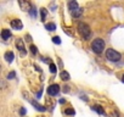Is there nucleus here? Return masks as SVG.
Returning a JSON list of instances; mask_svg holds the SVG:
<instances>
[{
  "instance_id": "13",
  "label": "nucleus",
  "mask_w": 124,
  "mask_h": 117,
  "mask_svg": "<svg viewBox=\"0 0 124 117\" xmlns=\"http://www.w3.org/2000/svg\"><path fill=\"white\" fill-rule=\"evenodd\" d=\"M46 29L50 31V32H52V31L56 29V25H55V23H47V25H46Z\"/></svg>"
},
{
  "instance_id": "5",
  "label": "nucleus",
  "mask_w": 124,
  "mask_h": 117,
  "mask_svg": "<svg viewBox=\"0 0 124 117\" xmlns=\"http://www.w3.org/2000/svg\"><path fill=\"white\" fill-rule=\"evenodd\" d=\"M16 46H17V49H18V51L21 52V55H26L27 54V50H26V48H24V44H23V40L22 39H17L16 40Z\"/></svg>"
},
{
  "instance_id": "17",
  "label": "nucleus",
  "mask_w": 124,
  "mask_h": 117,
  "mask_svg": "<svg viewBox=\"0 0 124 117\" xmlns=\"http://www.w3.org/2000/svg\"><path fill=\"white\" fill-rule=\"evenodd\" d=\"M40 14H41V20L44 21L45 20V16H46V10L45 9H40Z\"/></svg>"
},
{
  "instance_id": "16",
  "label": "nucleus",
  "mask_w": 124,
  "mask_h": 117,
  "mask_svg": "<svg viewBox=\"0 0 124 117\" xmlns=\"http://www.w3.org/2000/svg\"><path fill=\"white\" fill-rule=\"evenodd\" d=\"M72 14H73V16H74V17H78V16H80V14H82V10H80V9H78V10L73 11Z\"/></svg>"
},
{
  "instance_id": "18",
  "label": "nucleus",
  "mask_w": 124,
  "mask_h": 117,
  "mask_svg": "<svg viewBox=\"0 0 124 117\" xmlns=\"http://www.w3.org/2000/svg\"><path fill=\"white\" fill-rule=\"evenodd\" d=\"M52 42H54L55 44H61V38H60V37H54V38H52Z\"/></svg>"
},
{
  "instance_id": "6",
  "label": "nucleus",
  "mask_w": 124,
  "mask_h": 117,
  "mask_svg": "<svg viewBox=\"0 0 124 117\" xmlns=\"http://www.w3.org/2000/svg\"><path fill=\"white\" fill-rule=\"evenodd\" d=\"M11 27H12L14 29H17V31H20V29H22V28H23V25H22L21 20H18V18H15V20H12V21H11Z\"/></svg>"
},
{
  "instance_id": "21",
  "label": "nucleus",
  "mask_w": 124,
  "mask_h": 117,
  "mask_svg": "<svg viewBox=\"0 0 124 117\" xmlns=\"http://www.w3.org/2000/svg\"><path fill=\"white\" fill-rule=\"evenodd\" d=\"M15 76H16V73H15V72H10V73H9V76H8V78H9V79H14V78H15Z\"/></svg>"
},
{
  "instance_id": "23",
  "label": "nucleus",
  "mask_w": 124,
  "mask_h": 117,
  "mask_svg": "<svg viewBox=\"0 0 124 117\" xmlns=\"http://www.w3.org/2000/svg\"><path fill=\"white\" fill-rule=\"evenodd\" d=\"M63 88H65V89H63V92H65V93L70 92V88H68V87H63Z\"/></svg>"
},
{
  "instance_id": "10",
  "label": "nucleus",
  "mask_w": 124,
  "mask_h": 117,
  "mask_svg": "<svg viewBox=\"0 0 124 117\" xmlns=\"http://www.w3.org/2000/svg\"><path fill=\"white\" fill-rule=\"evenodd\" d=\"M60 77H61L62 81H68V79L71 78V76H70V73H68L67 71H62V72L60 73Z\"/></svg>"
},
{
  "instance_id": "1",
  "label": "nucleus",
  "mask_w": 124,
  "mask_h": 117,
  "mask_svg": "<svg viewBox=\"0 0 124 117\" xmlns=\"http://www.w3.org/2000/svg\"><path fill=\"white\" fill-rule=\"evenodd\" d=\"M106 58H107V60H109V61H112V62H117V61H119L120 58H122V55L118 51H116L114 49H107V51H106Z\"/></svg>"
},
{
  "instance_id": "11",
  "label": "nucleus",
  "mask_w": 124,
  "mask_h": 117,
  "mask_svg": "<svg viewBox=\"0 0 124 117\" xmlns=\"http://www.w3.org/2000/svg\"><path fill=\"white\" fill-rule=\"evenodd\" d=\"M31 102H32V105H33V106H34V107H35V109H37L38 111H41V112H44V111L46 110V109H45L44 106L39 105V104H38V102H35V101H31Z\"/></svg>"
},
{
  "instance_id": "7",
  "label": "nucleus",
  "mask_w": 124,
  "mask_h": 117,
  "mask_svg": "<svg viewBox=\"0 0 124 117\" xmlns=\"http://www.w3.org/2000/svg\"><path fill=\"white\" fill-rule=\"evenodd\" d=\"M1 38H3L4 40L10 39V38H11V32H10V29H3V31H1Z\"/></svg>"
},
{
  "instance_id": "19",
  "label": "nucleus",
  "mask_w": 124,
  "mask_h": 117,
  "mask_svg": "<svg viewBox=\"0 0 124 117\" xmlns=\"http://www.w3.org/2000/svg\"><path fill=\"white\" fill-rule=\"evenodd\" d=\"M31 51H32V54H37V46L35 45H31Z\"/></svg>"
},
{
  "instance_id": "24",
  "label": "nucleus",
  "mask_w": 124,
  "mask_h": 117,
  "mask_svg": "<svg viewBox=\"0 0 124 117\" xmlns=\"http://www.w3.org/2000/svg\"><path fill=\"white\" fill-rule=\"evenodd\" d=\"M122 82L124 83V75H123V77H122Z\"/></svg>"
},
{
  "instance_id": "15",
  "label": "nucleus",
  "mask_w": 124,
  "mask_h": 117,
  "mask_svg": "<svg viewBox=\"0 0 124 117\" xmlns=\"http://www.w3.org/2000/svg\"><path fill=\"white\" fill-rule=\"evenodd\" d=\"M66 115H71V116H73L74 113H76V111L73 110V109H66Z\"/></svg>"
},
{
  "instance_id": "12",
  "label": "nucleus",
  "mask_w": 124,
  "mask_h": 117,
  "mask_svg": "<svg viewBox=\"0 0 124 117\" xmlns=\"http://www.w3.org/2000/svg\"><path fill=\"white\" fill-rule=\"evenodd\" d=\"M93 109H94L97 113H100V115H103V113H105V110H103L101 106H97V105H96V106H94Z\"/></svg>"
},
{
  "instance_id": "8",
  "label": "nucleus",
  "mask_w": 124,
  "mask_h": 117,
  "mask_svg": "<svg viewBox=\"0 0 124 117\" xmlns=\"http://www.w3.org/2000/svg\"><path fill=\"white\" fill-rule=\"evenodd\" d=\"M68 9L73 12V11H76V10L79 9V5H78L77 1H70V3H68Z\"/></svg>"
},
{
  "instance_id": "2",
  "label": "nucleus",
  "mask_w": 124,
  "mask_h": 117,
  "mask_svg": "<svg viewBox=\"0 0 124 117\" xmlns=\"http://www.w3.org/2000/svg\"><path fill=\"white\" fill-rule=\"evenodd\" d=\"M91 49H93L94 52L101 54V52L103 51V49H105V42H103L102 39H100V38L95 39V40L91 43Z\"/></svg>"
},
{
  "instance_id": "4",
  "label": "nucleus",
  "mask_w": 124,
  "mask_h": 117,
  "mask_svg": "<svg viewBox=\"0 0 124 117\" xmlns=\"http://www.w3.org/2000/svg\"><path fill=\"white\" fill-rule=\"evenodd\" d=\"M60 90H61V89H60V85H58V84H51V85H49V88H47V94L54 96V95H57Z\"/></svg>"
},
{
  "instance_id": "20",
  "label": "nucleus",
  "mask_w": 124,
  "mask_h": 117,
  "mask_svg": "<svg viewBox=\"0 0 124 117\" xmlns=\"http://www.w3.org/2000/svg\"><path fill=\"white\" fill-rule=\"evenodd\" d=\"M50 71H51L52 73H55V72H56V66H55L54 64H50Z\"/></svg>"
},
{
  "instance_id": "3",
  "label": "nucleus",
  "mask_w": 124,
  "mask_h": 117,
  "mask_svg": "<svg viewBox=\"0 0 124 117\" xmlns=\"http://www.w3.org/2000/svg\"><path fill=\"white\" fill-rule=\"evenodd\" d=\"M78 31H79V33L82 34V37H83L84 39H88V38L90 37V34H91L90 27H89L86 23H83V22H80V23L78 25Z\"/></svg>"
},
{
  "instance_id": "14",
  "label": "nucleus",
  "mask_w": 124,
  "mask_h": 117,
  "mask_svg": "<svg viewBox=\"0 0 124 117\" xmlns=\"http://www.w3.org/2000/svg\"><path fill=\"white\" fill-rule=\"evenodd\" d=\"M20 5L23 8V10H26L27 11V9H26V6H28V8H31V4L29 3H24V1H20Z\"/></svg>"
},
{
  "instance_id": "22",
  "label": "nucleus",
  "mask_w": 124,
  "mask_h": 117,
  "mask_svg": "<svg viewBox=\"0 0 124 117\" xmlns=\"http://www.w3.org/2000/svg\"><path fill=\"white\" fill-rule=\"evenodd\" d=\"M20 112H21L22 116H24V115H26V110H24V107H21V111H20Z\"/></svg>"
},
{
  "instance_id": "9",
  "label": "nucleus",
  "mask_w": 124,
  "mask_h": 117,
  "mask_svg": "<svg viewBox=\"0 0 124 117\" xmlns=\"http://www.w3.org/2000/svg\"><path fill=\"white\" fill-rule=\"evenodd\" d=\"M14 52L12 51H6L5 52V60L8 61V62H12L14 61Z\"/></svg>"
}]
</instances>
